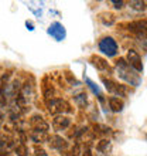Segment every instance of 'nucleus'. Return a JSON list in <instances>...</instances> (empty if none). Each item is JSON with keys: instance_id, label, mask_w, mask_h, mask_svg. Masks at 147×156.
<instances>
[{"instance_id": "nucleus-14", "label": "nucleus", "mask_w": 147, "mask_h": 156, "mask_svg": "<svg viewBox=\"0 0 147 156\" xmlns=\"http://www.w3.org/2000/svg\"><path fill=\"white\" fill-rule=\"evenodd\" d=\"M74 101L79 108H85L88 104V95H86V92H79L78 95H75Z\"/></svg>"}, {"instance_id": "nucleus-24", "label": "nucleus", "mask_w": 147, "mask_h": 156, "mask_svg": "<svg viewBox=\"0 0 147 156\" xmlns=\"http://www.w3.org/2000/svg\"><path fill=\"white\" fill-rule=\"evenodd\" d=\"M112 4H113V7L115 9H119V10H120V9L123 7V2H118V0H112Z\"/></svg>"}, {"instance_id": "nucleus-7", "label": "nucleus", "mask_w": 147, "mask_h": 156, "mask_svg": "<svg viewBox=\"0 0 147 156\" xmlns=\"http://www.w3.org/2000/svg\"><path fill=\"white\" fill-rule=\"evenodd\" d=\"M127 62L130 64V67L137 73H142L143 71V62H142V57L140 54L136 51V50L130 48L127 51V57H126Z\"/></svg>"}, {"instance_id": "nucleus-20", "label": "nucleus", "mask_w": 147, "mask_h": 156, "mask_svg": "<svg viewBox=\"0 0 147 156\" xmlns=\"http://www.w3.org/2000/svg\"><path fill=\"white\" fill-rule=\"evenodd\" d=\"M109 140L108 139H101L98 142V145H96V149H98L99 152H105V151H106L108 149V146H109Z\"/></svg>"}, {"instance_id": "nucleus-25", "label": "nucleus", "mask_w": 147, "mask_h": 156, "mask_svg": "<svg viewBox=\"0 0 147 156\" xmlns=\"http://www.w3.org/2000/svg\"><path fill=\"white\" fill-rule=\"evenodd\" d=\"M26 27H27V30H30V31H33L34 30V24L31 23V21H29V20L26 21Z\"/></svg>"}, {"instance_id": "nucleus-16", "label": "nucleus", "mask_w": 147, "mask_h": 156, "mask_svg": "<svg viewBox=\"0 0 147 156\" xmlns=\"http://www.w3.org/2000/svg\"><path fill=\"white\" fill-rule=\"evenodd\" d=\"M129 6H130V9L136 10V12H143L146 9V2H143V0H130Z\"/></svg>"}, {"instance_id": "nucleus-1", "label": "nucleus", "mask_w": 147, "mask_h": 156, "mask_svg": "<svg viewBox=\"0 0 147 156\" xmlns=\"http://www.w3.org/2000/svg\"><path fill=\"white\" fill-rule=\"evenodd\" d=\"M115 66H116L118 75L122 78L123 81H126L127 84H130V85H133V87H139L140 85L142 77L137 74V71H135L133 68H132L126 58L120 57L118 61L115 62Z\"/></svg>"}, {"instance_id": "nucleus-11", "label": "nucleus", "mask_w": 147, "mask_h": 156, "mask_svg": "<svg viewBox=\"0 0 147 156\" xmlns=\"http://www.w3.org/2000/svg\"><path fill=\"white\" fill-rule=\"evenodd\" d=\"M30 125L33 126L34 131H41V132H47L48 131V123L44 121V118L41 115H36L30 119Z\"/></svg>"}, {"instance_id": "nucleus-3", "label": "nucleus", "mask_w": 147, "mask_h": 156, "mask_svg": "<svg viewBox=\"0 0 147 156\" xmlns=\"http://www.w3.org/2000/svg\"><path fill=\"white\" fill-rule=\"evenodd\" d=\"M47 107H48L50 114H53V115H61V114H70V112H72L70 104L67 102L65 99H61V98H54L51 101H48Z\"/></svg>"}, {"instance_id": "nucleus-5", "label": "nucleus", "mask_w": 147, "mask_h": 156, "mask_svg": "<svg viewBox=\"0 0 147 156\" xmlns=\"http://www.w3.org/2000/svg\"><path fill=\"white\" fill-rule=\"evenodd\" d=\"M47 33L55 41H62V40H65V37H67L65 27H64L61 23H58V21H54V23H51V24L48 26Z\"/></svg>"}, {"instance_id": "nucleus-4", "label": "nucleus", "mask_w": 147, "mask_h": 156, "mask_svg": "<svg viewBox=\"0 0 147 156\" xmlns=\"http://www.w3.org/2000/svg\"><path fill=\"white\" fill-rule=\"evenodd\" d=\"M102 82H103V85H105V88H106L108 92L116 95V97H126L127 92H129V90H127L126 85L118 84V82H115L113 80H109V78L102 77Z\"/></svg>"}, {"instance_id": "nucleus-21", "label": "nucleus", "mask_w": 147, "mask_h": 156, "mask_svg": "<svg viewBox=\"0 0 147 156\" xmlns=\"http://www.w3.org/2000/svg\"><path fill=\"white\" fill-rule=\"evenodd\" d=\"M81 146H79V144H75L74 145V148L71 149V156H81Z\"/></svg>"}, {"instance_id": "nucleus-26", "label": "nucleus", "mask_w": 147, "mask_h": 156, "mask_svg": "<svg viewBox=\"0 0 147 156\" xmlns=\"http://www.w3.org/2000/svg\"><path fill=\"white\" fill-rule=\"evenodd\" d=\"M82 156H92V152H91L89 148H85V151L82 152Z\"/></svg>"}, {"instance_id": "nucleus-12", "label": "nucleus", "mask_w": 147, "mask_h": 156, "mask_svg": "<svg viewBox=\"0 0 147 156\" xmlns=\"http://www.w3.org/2000/svg\"><path fill=\"white\" fill-rule=\"evenodd\" d=\"M123 101L119 97H110L109 98V108L112 112H122L123 111Z\"/></svg>"}, {"instance_id": "nucleus-23", "label": "nucleus", "mask_w": 147, "mask_h": 156, "mask_svg": "<svg viewBox=\"0 0 147 156\" xmlns=\"http://www.w3.org/2000/svg\"><path fill=\"white\" fill-rule=\"evenodd\" d=\"M34 156H47V152L40 146H36L34 148Z\"/></svg>"}, {"instance_id": "nucleus-15", "label": "nucleus", "mask_w": 147, "mask_h": 156, "mask_svg": "<svg viewBox=\"0 0 147 156\" xmlns=\"http://www.w3.org/2000/svg\"><path fill=\"white\" fill-rule=\"evenodd\" d=\"M43 95H44V98L47 99V102L48 101H51V99H54V88L51 84H45L44 82V85H43Z\"/></svg>"}, {"instance_id": "nucleus-17", "label": "nucleus", "mask_w": 147, "mask_h": 156, "mask_svg": "<svg viewBox=\"0 0 147 156\" xmlns=\"http://www.w3.org/2000/svg\"><path fill=\"white\" fill-rule=\"evenodd\" d=\"M110 132H112V129L108 126H105V125H95L94 126V133L95 135H109Z\"/></svg>"}, {"instance_id": "nucleus-13", "label": "nucleus", "mask_w": 147, "mask_h": 156, "mask_svg": "<svg viewBox=\"0 0 147 156\" xmlns=\"http://www.w3.org/2000/svg\"><path fill=\"white\" fill-rule=\"evenodd\" d=\"M99 20H101V23H102L103 26H113L115 21H116V17H115L113 13L105 12V13H101V14H99Z\"/></svg>"}, {"instance_id": "nucleus-6", "label": "nucleus", "mask_w": 147, "mask_h": 156, "mask_svg": "<svg viewBox=\"0 0 147 156\" xmlns=\"http://www.w3.org/2000/svg\"><path fill=\"white\" fill-rule=\"evenodd\" d=\"M129 30L136 33V36L140 38V40L146 41L147 38V20H137V21H132L127 24Z\"/></svg>"}, {"instance_id": "nucleus-2", "label": "nucleus", "mask_w": 147, "mask_h": 156, "mask_svg": "<svg viewBox=\"0 0 147 156\" xmlns=\"http://www.w3.org/2000/svg\"><path fill=\"white\" fill-rule=\"evenodd\" d=\"M98 47H99V51L103 53L105 55H108V57H115L119 50L116 40L113 37H110V36H105V37L101 38L98 43Z\"/></svg>"}, {"instance_id": "nucleus-18", "label": "nucleus", "mask_w": 147, "mask_h": 156, "mask_svg": "<svg viewBox=\"0 0 147 156\" xmlns=\"http://www.w3.org/2000/svg\"><path fill=\"white\" fill-rule=\"evenodd\" d=\"M85 82L88 84V87H89L91 90H92V92H94V94H96L98 97H101V91H99V87L96 85L94 81H91L89 78H85Z\"/></svg>"}, {"instance_id": "nucleus-8", "label": "nucleus", "mask_w": 147, "mask_h": 156, "mask_svg": "<svg viewBox=\"0 0 147 156\" xmlns=\"http://www.w3.org/2000/svg\"><path fill=\"white\" fill-rule=\"evenodd\" d=\"M91 62H92V66L96 68L98 71H102V73H109V74H112V68H110L109 62L105 60V58H102L101 55H96V54H94V55H91Z\"/></svg>"}, {"instance_id": "nucleus-19", "label": "nucleus", "mask_w": 147, "mask_h": 156, "mask_svg": "<svg viewBox=\"0 0 147 156\" xmlns=\"http://www.w3.org/2000/svg\"><path fill=\"white\" fill-rule=\"evenodd\" d=\"M29 153V148L26 146V144H21L16 148V155L17 156H27Z\"/></svg>"}, {"instance_id": "nucleus-22", "label": "nucleus", "mask_w": 147, "mask_h": 156, "mask_svg": "<svg viewBox=\"0 0 147 156\" xmlns=\"http://www.w3.org/2000/svg\"><path fill=\"white\" fill-rule=\"evenodd\" d=\"M65 77H67V80H68V81H70L71 84H75V87L79 85V81H77V80H75V77H74V75L71 74L70 71H67V73H65Z\"/></svg>"}, {"instance_id": "nucleus-10", "label": "nucleus", "mask_w": 147, "mask_h": 156, "mask_svg": "<svg viewBox=\"0 0 147 156\" xmlns=\"http://www.w3.org/2000/svg\"><path fill=\"white\" fill-rule=\"evenodd\" d=\"M71 125V119L67 116L58 115L53 119V128L54 131H65L67 128H70Z\"/></svg>"}, {"instance_id": "nucleus-9", "label": "nucleus", "mask_w": 147, "mask_h": 156, "mask_svg": "<svg viewBox=\"0 0 147 156\" xmlns=\"http://www.w3.org/2000/svg\"><path fill=\"white\" fill-rule=\"evenodd\" d=\"M48 142H50V146H51V148L57 149V151H61V152L68 148V142L60 135H53L48 139Z\"/></svg>"}]
</instances>
